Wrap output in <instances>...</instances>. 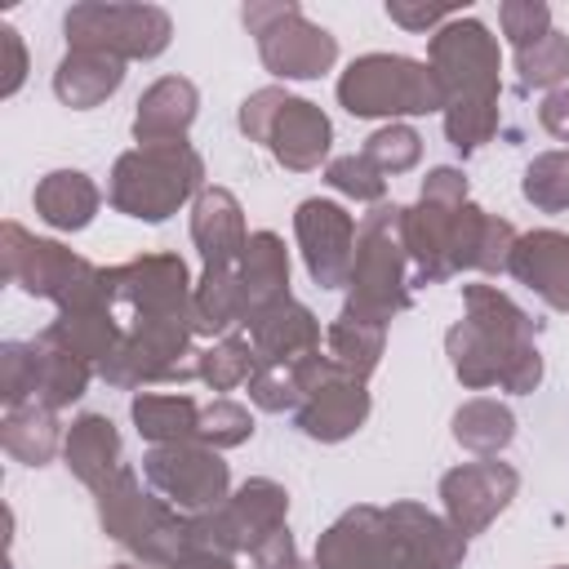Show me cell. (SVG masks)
<instances>
[{"mask_svg": "<svg viewBox=\"0 0 569 569\" xmlns=\"http://www.w3.org/2000/svg\"><path fill=\"white\" fill-rule=\"evenodd\" d=\"M98 187L80 169H53L36 187V213L58 231H80L98 213Z\"/></svg>", "mask_w": 569, "mask_h": 569, "instance_id": "cell-25", "label": "cell"}, {"mask_svg": "<svg viewBox=\"0 0 569 569\" xmlns=\"http://www.w3.org/2000/svg\"><path fill=\"white\" fill-rule=\"evenodd\" d=\"M62 453H67V467L76 471V480H84L89 489H98L120 467V431L111 427V418L84 413V418L71 422Z\"/></svg>", "mask_w": 569, "mask_h": 569, "instance_id": "cell-26", "label": "cell"}, {"mask_svg": "<svg viewBox=\"0 0 569 569\" xmlns=\"http://www.w3.org/2000/svg\"><path fill=\"white\" fill-rule=\"evenodd\" d=\"M191 240L200 244L204 271L240 267V253H244L249 236H244L240 200H236L227 187H209V191H200L196 213H191Z\"/></svg>", "mask_w": 569, "mask_h": 569, "instance_id": "cell-20", "label": "cell"}, {"mask_svg": "<svg viewBox=\"0 0 569 569\" xmlns=\"http://www.w3.org/2000/svg\"><path fill=\"white\" fill-rule=\"evenodd\" d=\"M449 356H453V373L467 387H502V391H533L542 378V356L533 342H502L493 333H485L471 320H458L445 338Z\"/></svg>", "mask_w": 569, "mask_h": 569, "instance_id": "cell-12", "label": "cell"}, {"mask_svg": "<svg viewBox=\"0 0 569 569\" xmlns=\"http://www.w3.org/2000/svg\"><path fill=\"white\" fill-rule=\"evenodd\" d=\"M249 325V342L253 351L262 356V365H276V369H289L298 365L302 356L320 351V325L307 307H298L293 298H280L253 316H244Z\"/></svg>", "mask_w": 569, "mask_h": 569, "instance_id": "cell-19", "label": "cell"}, {"mask_svg": "<svg viewBox=\"0 0 569 569\" xmlns=\"http://www.w3.org/2000/svg\"><path fill=\"white\" fill-rule=\"evenodd\" d=\"M142 471L151 480V489L173 507V511H213L227 498V462L218 458V449L200 445V440H182V445H151V453L142 458Z\"/></svg>", "mask_w": 569, "mask_h": 569, "instance_id": "cell-11", "label": "cell"}, {"mask_svg": "<svg viewBox=\"0 0 569 569\" xmlns=\"http://www.w3.org/2000/svg\"><path fill=\"white\" fill-rule=\"evenodd\" d=\"M89 387V365L40 342V373H36V396L31 405H44V409H62L71 400H80Z\"/></svg>", "mask_w": 569, "mask_h": 569, "instance_id": "cell-34", "label": "cell"}, {"mask_svg": "<svg viewBox=\"0 0 569 569\" xmlns=\"http://www.w3.org/2000/svg\"><path fill=\"white\" fill-rule=\"evenodd\" d=\"M253 436V418L244 405L236 400H213L209 409H200V431L196 440L209 445V449H231V445H244Z\"/></svg>", "mask_w": 569, "mask_h": 569, "instance_id": "cell-40", "label": "cell"}, {"mask_svg": "<svg viewBox=\"0 0 569 569\" xmlns=\"http://www.w3.org/2000/svg\"><path fill=\"white\" fill-rule=\"evenodd\" d=\"M196 107H200V93L191 80L182 76H164L156 80L142 98H138V116H133V138L147 147V142H182L187 124L196 120Z\"/></svg>", "mask_w": 569, "mask_h": 569, "instance_id": "cell-22", "label": "cell"}, {"mask_svg": "<svg viewBox=\"0 0 569 569\" xmlns=\"http://www.w3.org/2000/svg\"><path fill=\"white\" fill-rule=\"evenodd\" d=\"M236 320H244L240 267L204 271L200 284L191 289V325H196V333H222V329H231Z\"/></svg>", "mask_w": 569, "mask_h": 569, "instance_id": "cell-28", "label": "cell"}, {"mask_svg": "<svg viewBox=\"0 0 569 569\" xmlns=\"http://www.w3.org/2000/svg\"><path fill=\"white\" fill-rule=\"evenodd\" d=\"M538 120H542V129H547V133L569 138V84H560V89H551V93L542 98Z\"/></svg>", "mask_w": 569, "mask_h": 569, "instance_id": "cell-48", "label": "cell"}, {"mask_svg": "<svg viewBox=\"0 0 569 569\" xmlns=\"http://www.w3.org/2000/svg\"><path fill=\"white\" fill-rule=\"evenodd\" d=\"M249 400L267 413H284V409H298V382H293V369H276V365H262L253 378H249Z\"/></svg>", "mask_w": 569, "mask_h": 569, "instance_id": "cell-44", "label": "cell"}, {"mask_svg": "<svg viewBox=\"0 0 569 569\" xmlns=\"http://www.w3.org/2000/svg\"><path fill=\"white\" fill-rule=\"evenodd\" d=\"M462 302H467V320H471V325H480L485 333H493V338H502V342H511V347L533 342L538 329H542L529 311H520V307H516L507 293H498L493 284H467V289H462Z\"/></svg>", "mask_w": 569, "mask_h": 569, "instance_id": "cell-29", "label": "cell"}, {"mask_svg": "<svg viewBox=\"0 0 569 569\" xmlns=\"http://www.w3.org/2000/svg\"><path fill=\"white\" fill-rule=\"evenodd\" d=\"M0 440H4V449L13 458H22L31 467H44L53 458V449H58V418L44 405H18V409L4 413Z\"/></svg>", "mask_w": 569, "mask_h": 569, "instance_id": "cell-31", "label": "cell"}, {"mask_svg": "<svg viewBox=\"0 0 569 569\" xmlns=\"http://www.w3.org/2000/svg\"><path fill=\"white\" fill-rule=\"evenodd\" d=\"M262 369V356L253 351L249 338H222L218 347L196 356V378H204L213 391H231L240 382H249Z\"/></svg>", "mask_w": 569, "mask_h": 569, "instance_id": "cell-35", "label": "cell"}, {"mask_svg": "<svg viewBox=\"0 0 569 569\" xmlns=\"http://www.w3.org/2000/svg\"><path fill=\"white\" fill-rule=\"evenodd\" d=\"M289 511V493L276 480H249L240 485L236 498L218 502L213 511L191 516V547L196 551H253L258 542H267Z\"/></svg>", "mask_w": 569, "mask_h": 569, "instance_id": "cell-9", "label": "cell"}, {"mask_svg": "<svg viewBox=\"0 0 569 569\" xmlns=\"http://www.w3.org/2000/svg\"><path fill=\"white\" fill-rule=\"evenodd\" d=\"M382 338H387V325L342 311V316L333 320V329H329V356H333L347 373L369 378L373 365H378V356H382Z\"/></svg>", "mask_w": 569, "mask_h": 569, "instance_id": "cell-32", "label": "cell"}, {"mask_svg": "<svg viewBox=\"0 0 569 569\" xmlns=\"http://www.w3.org/2000/svg\"><path fill=\"white\" fill-rule=\"evenodd\" d=\"M405 209L400 204H378L365 213L360 236H356V262H351V298L347 316H365L387 325L396 311L409 307V284H405Z\"/></svg>", "mask_w": 569, "mask_h": 569, "instance_id": "cell-1", "label": "cell"}, {"mask_svg": "<svg viewBox=\"0 0 569 569\" xmlns=\"http://www.w3.org/2000/svg\"><path fill=\"white\" fill-rule=\"evenodd\" d=\"M111 569H133V565H111Z\"/></svg>", "mask_w": 569, "mask_h": 569, "instance_id": "cell-51", "label": "cell"}, {"mask_svg": "<svg viewBox=\"0 0 569 569\" xmlns=\"http://www.w3.org/2000/svg\"><path fill=\"white\" fill-rule=\"evenodd\" d=\"M462 9H440V4H405V0H387V18L409 27V31H427L436 22H453Z\"/></svg>", "mask_w": 569, "mask_h": 569, "instance_id": "cell-46", "label": "cell"}, {"mask_svg": "<svg viewBox=\"0 0 569 569\" xmlns=\"http://www.w3.org/2000/svg\"><path fill=\"white\" fill-rule=\"evenodd\" d=\"M338 98L351 116H422L445 107V89L431 62H413L400 53L356 58L338 80Z\"/></svg>", "mask_w": 569, "mask_h": 569, "instance_id": "cell-4", "label": "cell"}, {"mask_svg": "<svg viewBox=\"0 0 569 569\" xmlns=\"http://www.w3.org/2000/svg\"><path fill=\"white\" fill-rule=\"evenodd\" d=\"M133 422L151 445H182L200 431V405L191 396H156L142 391L133 400Z\"/></svg>", "mask_w": 569, "mask_h": 569, "instance_id": "cell-30", "label": "cell"}, {"mask_svg": "<svg viewBox=\"0 0 569 569\" xmlns=\"http://www.w3.org/2000/svg\"><path fill=\"white\" fill-rule=\"evenodd\" d=\"M387 525L396 542V569H458L467 556V538L418 502H391Z\"/></svg>", "mask_w": 569, "mask_h": 569, "instance_id": "cell-18", "label": "cell"}, {"mask_svg": "<svg viewBox=\"0 0 569 569\" xmlns=\"http://www.w3.org/2000/svg\"><path fill=\"white\" fill-rule=\"evenodd\" d=\"M4 276L36 298H53L62 311L111 307L107 271L53 240H31L18 222H4Z\"/></svg>", "mask_w": 569, "mask_h": 569, "instance_id": "cell-3", "label": "cell"}, {"mask_svg": "<svg viewBox=\"0 0 569 569\" xmlns=\"http://www.w3.org/2000/svg\"><path fill=\"white\" fill-rule=\"evenodd\" d=\"M365 156L382 169V178H387V173H405V169L418 164V156H422V138H418L409 124H382V129L365 142Z\"/></svg>", "mask_w": 569, "mask_h": 569, "instance_id": "cell-41", "label": "cell"}, {"mask_svg": "<svg viewBox=\"0 0 569 569\" xmlns=\"http://www.w3.org/2000/svg\"><path fill=\"white\" fill-rule=\"evenodd\" d=\"M240 18L258 36V53L271 76L316 80L338 58V40L325 27H316L298 4H244Z\"/></svg>", "mask_w": 569, "mask_h": 569, "instance_id": "cell-7", "label": "cell"}, {"mask_svg": "<svg viewBox=\"0 0 569 569\" xmlns=\"http://www.w3.org/2000/svg\"><path fill=\"white\" fill-rule=\"evenodd\" d=\"M93 493H98V520H102V529H107L120 547H129V551L147 547L160 529H169V525L178 520V511H173L164 498L142 493L138 476H133L124 462H120Z\"/></svg>", "mask_w": 569, "mask_h": 569, "instance_id": "cell-16", "label": "cell"}, {"mask_svg": "<svg viewBox=\"0 0 569 569\" xmlns=\"http://www.w3.org/2000/svg\"><path fill=\"white\" fill-rule=\"evenodd\" d=\"M422 200H431V204H467V178L458 173V169H431L427 178H422Z\"/></svg>", "mask_w": 569, "mask_h": 569, "instance_id": "cell-47", "label": "cell"}, {"mask_svg": "<svg viewBox=\"0 0 569 569\" xmlns=\"http://www.w3.org/2000/svg\"><path fill=\"white\" fill-rule=\"evenodd\" d=\"M325 178H329L333 191L356 196V200H382V191H387L382 169H378L365 151H360V156H338V160H329Z\"/></svg>", "mask_w": 569, "mask_h": 569, "instance_id": "cell-42", "label": "cell"}, {"mask_svg": "<svg viewBox=\"0 0 569 569\" xmlns=\"http://www.w3.org/2000/svg\"><path fill=\"white\" fill-rule=\"evenodd\" d=\"M431 71L449 102H498V40L476 18H453L431 36Z\"/></svg>", "mask_w": 569, "mask_h": 569, "instance_id": "cell-10", "label": "cell"}, {"mask_svg": "<svg viewBox=\"0 0 569 569\" xmlns=\"http://www.w3.org/2000/svg\"><path fill=\"white\" fill-rule=\"evenodd\" d=\"M516 485H520V476H516L507 462H493V458L445 471V476H440V498H445L449 525H453L462 538L485 533V525L516 498Z\"/></svg>", "mask_w": 569, "mask_h": 569, "instance_id": "cell-15", "label": "cell"}, {"mask_svg": "<svg viewBox=\"0 0 569 569\" xmlns=\"http://www.w3.org/2000/svg\"><path fill=\"white\" fill-rule=\"evenodd\" d=\"M0 44L9 49V84H4V93H13L22 84V76H27V49H22V40H18V31L9 22L0 27Z\"/></svg>", "mask_w": 569, "mask_h": 569, "instance_id": "cell-49", "label": "cell"}, {"mask_svg": "<svg viewBox=\"0 0 569 569\" xmlns=\"http://www.w3.org/2000/svg\"><path fill=\"white\" fill-rule=\"evenodd\" d=\"M40 373V342H4L0 351V396L9 409L31 405Z\"/></svg>", "mask_w": 569, "mask_h": 569, "instance_id": "cell-38", "label": "cell"}, {"mask_svg": "<svg viewBox=\"0 0 569 569\" xmlns=\"http://www.w3.org/2000/svg\"><path fill=\"white\" fill-rule=\"evenodd\" d=\"M240 129H244L249 138L267 142L271 156H276L284 169H298V173L316 169V164L329 156V138H333L329 116H325L316 102L289 98V93L276 89V84H267V89H258V93H249V98L240 102Z\"/></svg>", "mask_w": 569, "mask_h": 569, "instance_id": "cell-5", "label": "cell"}, {"mask_svg": "<svg viewBox=\"0 0 569 569\" xmlns=\"http://www.w3.org/2000/svg\"><path fill=\"white\" fill-rule=\"evenodd\" d=\"M120 80H124V62L120 58L98 53V49H71L53 71V93L67 107L84 111V107H98L102 98H111L120 89Z\"/></svg>", "mask_w": 569, "mask_h": 569, "instance_id": "cell-23", "label": "cell"}, {"mask_svg": "<svg viewBox=\"0 0 569 569\" xmlns=\"http://www.w3.org/2000/svg\"><path fill=\"white\" fill-rule=\"evenodd\" d=\"M316 569H396L387 511L351 507L316 542Z\"/></svg>", "mask_w": 569, "mask_h": 569, "instance_id": "cell-17", "label": "cell"}, {"mask_svg": "<svg viewBox=\"0 0 569 569\" xmlns=\"http://www.w3.org/2000/svg\"><path fill=\"white\" fill-rule=\"evenodd\" d=\"M516 71H520V93H529V89H560V80L569 76V36H560L551 27L538 44L516 49Z\"/></svg>", "mask_w": 569, "mask_h": 569, "instance_id": "cell-36", "label": "cell"}, {"mask_svg": "<svg viewBox=\"0 0 569 569\" xmlns=\"http://www.w3.org/2000/svg\"><path fill=\"white\" fill-rule=\"evenodd\" d=\"M173 569H236L227 556H218V551H187Z\"/></svg>", "mask_w": 569, "mask_h": 569, "instance_id": "cell-50", "label": "cell"}, {"mask_svg": "<svg viewBox=\"0 0 569 569\" xmlns=\"http://www.w3.org/2000/svg\"><path fill=\"white\" fill-rule=\"evenodd\" d=\"M67 44L98 49L111 58H156L164 53L173 22L156 4H76L67 9Z\"/></svg>", "mask_w": 569, "mask_h": 569, "instance_id": "cell-8", "label": "cell"}, {"mask_svg": "<svg viewBox=\"0 0 569 569\" xmlns=\"http://www.w3.org/2000/svg\"><path fill=\"white\" fill-rule=\"evenodd\" d=\"M107 293H111V302L133 307V320L191 316V280H187L182 258H173V253H147L124 267H111Z\"/></svg>", "mask_w": 569, "mask_h": 569, "instance_id": "cell-14", "label": "cell"}, {"mask_svg": "<svg viewBox=\"0 0 569 569\" xmlns=\"http://www.w3.org/2000/svg\"><path fill=\"white\" fill-rule=\"evenodd\" d=\"M293 231H298V244H302V258H307V271L320 289H338L351 280V262H356V218L333 204V200H302L298 213H293Z\"/></svg>", "mask_w": 569, "mask_h": 569, "instance_id": "cell-13", "label": "cell"}, {"mask_svg": "<svg viewBox=\"0 0 569 569\" xmlns=\"http://www.w3.org/2000/svg\"><path fill=\"white\" fill-rule=\"evenodd\" d=\"M516 436V418L498 400H471L453 413V440L467 445L471 453H498Z\"/></svg>", "mask_w": 569, "mask_h": 569, "instance_id": "cell-33", "label": "cell"}, {"mask_svg": "<svg viewBox=\"0 0 569 569\" xmlns=\"http://www.w3.org/2000/svg\"><path fill=\"white\" fill-rule=\"evenodd\" d=\"M445 133L462 156L476 151L480 142H489L498 133V102H449L445 107Z\"/></svg>", "mask_w": 569, "mask_h": 569, "instance_id": "cell-39", "label": "cell"}, {"mask_svg": "<svg viewBox=\"0 0 569 569\" xmlns=\"http://www.w3.org/2000/svg\"><path fill=\"white\" fill-rule=\"evenodd\" d=\"M520 284H529L547 307L569 311V236L565 231H529L511 249L507 267Z\"/></svg>", "mask_w": 569, "mask_h": 569, "instance_id": "cell-21", "label": "cell"}, {"mask_svg": "<svg viewBox=\"0 0 569 569\" xmlns=\"http://www.w3.org/2000/svg\"><path fill=\"white\" fill-rule=\"evenodd\" d=\"M240 289H244V316L289 298V258L276 231H253L240 253Z\"/></svg>", "mask_w": 569, "mask_h": 569, "instance_id": "cell-24", "label": "cell"}, {"mask_svg": "<svg viewBox=\"0 0 569 569\" xmlns=\"http://www.w3.org/2000/svg\"><path fill=\"white\" fill-rule=\"evenodd\" d=\"M560 569H565V565H560Z\"/></svg>", "mask_w": 569, "mask_h": 569, "instance_id": "cell-52", "label": "cell"}, {"mask_svg": "<svg viewBox=\"0 0 569 569\" xmlns=\"http://www.w3.org/2000/svg\"><path fill=\"white\" fill-rule=\"evenodd\" d=\"M120 325L111 320V307H93V311H62L44 333L40 342L76 356V360H107L116 347H120Z\"/></svg>", "mask_w": 569, "mask_h": 569, "instance_id": "cell-27", "label": "cell"}, {"mask_svg": "<svg viewBox=\"0 0 569 569\" xmlns=\"http://www.w3.org/2000/svg\"><path fill=\"white\" fill-rule=\"evenodd\" d=\"M249 556H253V569H311V565L298 560V547H293V538H289L284 525L267 542H258Z\"/></svg>", "mask_w": 569, "mask_h": 569, "instance_id": "cell-45", "label": "cell"}, {"mask_svg": "<svg viewBox=\"0 0 569 569\" xmlns=\"http://www.w3.org/2000/svg\"><path fill=\"white\" fill-rule=\"evenodd\" d=\"M204 178L200 156L187 142H147L124 151L111 173V204L142 222H164Z\"/></svg>", "mask_w": 569, "mask_h": 569, "instance_id": "cell-2", "label": "cell"}, {"mask_svg": "<svg viewBox=\"0 0 569 569\" xmlns=\"http://www.w3.org/2000/svg\"><path fill=\"white\" fill-rule=\"evenodd\" d=\"M498 18H502V36L516 49H529V44H538L551 31V9L542 0H507L498 9Z\"/></svg>", "mask_w": 569, "mask_h": 569, "instance_id": "cell-43", "label": "cell"}, {"mask_svg": "<svg viewBox=\"0 0 569 569\" xmlns=\"http://www.w3.org/2000/svg\"><path fill=\"white\" fill-rule=\"evenodd\" d=\"M293 369V382H298V427L311 436V440H347L365 418H369V391H365V378L347 373L333 356H302Z\"/></svg>", "mask_w": 569, "mask_h": 569, "instance_id": "cell-6", "label": "cell"}, {"mask_svg": "<svg viewBox=\"0 0 569 569\" xmlns=\"http://www.w3.org/2000/svg\"><path fill=\"white\" fill-rule=\"evenodd\" d=\"M525 200L547 213L569 209V151H542L525 169Z\"/></svg>", "mask_w": 569, "mask_h": 569, "instance_id": "cell-37", "label": "cell"}]
</instances>
